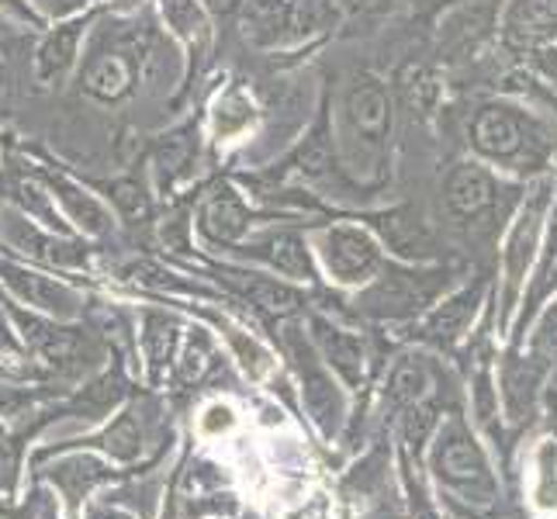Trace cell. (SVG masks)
Returning <instances> with one entry per match:
<instances>
[{
	"instance_id": "25",
	"label": "cell",
	"mask_w": 557,
	"mask_h": 519,
	"mask_svg": "<svg viewBox=\"0 0 557 519\" xmlns=\"http://www.w3.org/2000/svg\"><path fill=\"white\" fill-rule=\"evenodd\" d=\"M271 263L287 277H309V254L295 233H281L271 243Z\"/></svg>"
},
{
	"instance_id": "35",
	"label": "cell",
	"mask_w": 557,
	"mask_h": 519,
	"mask_svg": "<svg viewBox=\"0 0 557 519\" xmlns=\"http://www.w3.org/2000/svg\"><path fill=\"white\" fill-rule=\"evenodd\" d=\"M17 465H22V444H0V492H14L17 485Z\"/></svg>"
},
{
	"instance_id": "37",
	"label": "cell",
	"mask_w": 557,
	"mask_h": 519,
	"mask_svg": "<svg viewBox=\"0 0 557 519\" xmlns=\"http://www.w3.org/2000/svg\"><path fill=\"white\" fill-rule=\"evenodd\" d=\"M233 409H228V406H208L205 409V416H201V430L208 433V436H219L222 430H228V427H233Z\"/></svg>"
},
{
	"instance_id": "11",
	"label": "cell",
	"mask_w": 557,
	"mask_h": 519,
	"mask_svg": "<svg viewBox=\"0 0 557 519\" xmlns=\"http://www.w3.org/2000/svg\"><path fill=\"white\" fill-rule=\"evenodd\" d=\"M350 119L363 136H384V128H388V98L374 81H363L350 90Z\"/></svg>"
},
{
	"instance_id": "42",
	"label": "cell",
	"mask_w": 557,
	"mask_h": 519,
	"mask_svg": "<svg viewBox=\"0 0 557 519\" xmlns=\"http://www.w3.org/2000/svg\"><path fill=\"white\" fill-rule=\"evenodd\" d=\"M84 0H52V8H60V11H73V8H81Z\"/></svg>"
},
{
	"instance_id": "27",
	"label": "cell",
	"mask_w": 557,
	"mask_h": 519,
	"mask_svg": "<svg viewBox=\"0 0 557 519\" xmlns=\"http://www.w3.org/2000/svg\"><path fill=\"white\" fill-rule=\"evenodd\" d=\"M166 25L184 38H198L205 32V14L198 8V0H163Z\"/></svg>"
},
{
	"instance_id": "14",
	"label": "cell",
	"mask_w": 557,
	"mask_h": 519,
	"mask_svg": "<svg viewBox=\"0 0 557 519\" xmlns=\"http://www.w3.org/2000/svg\"><path fill=\"white\" fill-rule=\"evenodd\" d=\"M76 42H81V28L76 25H63V28H55L42 49H38V81H60V76L70 70L73 63V55H76Z\"/></svg>"
},
{
	"instance_id": "38",
	"label": "cell",
	"mask_w": 557,
	"mask_h": 519,
	"mask_svg": "<svg viewBox=\"0 0 557 519\" xmlns=\"http://www.w3.org/2000/svg\"><path fill=\"white\" fill-rule=\"evenodd\" d=\"M128 274H132V281H139V284H146V287H170V284H174V281H170V274L157 271L152 263H136Z\"/></svg>"
},
{
	"instance_id": "45",
	"label": "cell",
	"mask_w": 557,
	"mask_h": 519,
	"mask_svg": "<svg viewBox=\"0 0 557 519\" xmlns=\"http://www.w3.org/2000/svg\"><path fill=\"white\" fill-rule=\"evenodd\" d=\"M0 519H17V516H14L11 509H4V506H0Z\"/></svg>"
},
{
	"instance_id": "31",
	"label": "cell",
	"mask_w": 557,
	"mask_h": 519,
	"mask_svg": "<svg viewBox=\"0 0 557 519\" xmlns=\"http://www.w3.org/2000/svg\"><path fill=\"white\" fill-rule=\"evenodd\" d=\"M111 198L114 205H119V211L128 219V222H143L149 215V201L143 195V187L139 184H132V181H119L111 187Z\"/></svg>"
},
{
	"instance_id": "19",
	"label": "cell",
	"mask_w": 557,
	"mask_h": 519,
	"mask_svg": "<svg viewBox=\"0 0 557 519\" xmlns=\"http://www.w3.org/2000/svg\"><path fill=\"white\" fill-rule=\"evenodd\" d=\"M11 239L22 249H28V254L49 260V263H81V249L70 246V243H52L49 236H38L28 222H14Z\"/></svg>"
},
{
	"instance_id": "36",
	"label": "cell",
	"mask_w": 557,
	"mask_h": 519,
	"mask_svg": "<svg viewBox=\"0 0 557 519\" xmlns=\"http://www.w3.org/2000/svg\"><path fill=\"white\" fill-rule=\"evenodd\" d=\"M208 363V339L205 336H190L187 354H184V378H198Z\"/></svg>"
},
{
	"instance_id": "12",
	"label": "cell",
	"mask_w": 557,
	"mask_h": 519,
	"mask_svg": "<svg viewBox=\"0 0 557 519\" xmlns=\"http://www.w3.org/2000/svg\"><path fill=\"white\" fill-rule=\"evenodd\" d=\"M381 236L401 257H430L433 254L430 233L422 228L419 219L406 215V211H392V215H384L381 219Z\"/></svg>"
},
{
	"instance_id": "1",
	"label": "cell",
	"mask_w": 557,
	"mask_h": 519,
	"mask_svg": "<svg viewBox=\"0 0 557 519\" xmlns=\"http://www.w3.org/2000/svg\"><path fill=\"white\" fill-rule=\"evenodd\" d=\"M322 257H325V267H330V274L343 284L368 281L381 263L374 239L350 225H339L333 233H325Z\"/></svg>"
},
{
	"instance_id": "28",
	"label": "cell",
	"mask_w": 557,
	"mask_h": 519,
	"mask_svg": "<svg viewBox=\"0 0 557 519\" xmlns=\"http://www.w3.org/2000/svg\"><path fill=\"white\" fill-rule=\"evenodd\" d=\"M287 22H292V28H298V35L322 32L333 22V4L330 0H298V4L287 11Z\"/></svg>"
},
{
	"instance_id": "18",
	"label": "cell",
	"mask_w": 557,
	"mask_h": 519,
	"mask_svg": "<svg viewBox=\"0 0 557 519\" xmlns=\"http://www.w3.org/2000/svg\"><path fill=\"white\" fill-rule=\"evenodd\" d=\"M84 87L101 101L122 98V94L128 90V66L119 60V55H104V60H98L87 70Z\"/></svg>"
},
{
	"instance_id": "40",
	"label": "cell",
	"mask_w": 557,
	"mask_h": 519,
	"mask_svg": "<svg viewBox=\"0 0 557 519\" xmlns=\"http://www.w3.org/2000/svg\"><path fill=\"white\" fill-rule=\"evenodd\" d=\"M343 4H347L350 11H360V14H371V11H381L384 4H388V0H343Z\"/></svg>"
},
{
	"instance_id": "22",
	"label": "cell",
	"mask_w": 557,
	"mask_h": 519,
	"mask_svg": "<svg viewBox=\"0 0 557 519\" xmlns=\"http://www.w3.org/2000/svg\"><path fill=\"white\" fill-rule=\"evenodd\" d=\"M55 190H60V201L66 205V211L73 215V222L81 225V228H87V233H104L108 228V215H104V208L94 201V198H87V195H81L76 187H70V184H63V181H55Z\"/></svg>"
},
{
	"instance_id": "24",
	"label": "cell",
	"mask_w": 557,
	"mask_h": 519,
	"mask_svg": "<svg viewBox=\"0 0 557 519\" xmlns=\"http://www.w3.org/2000/svg\"><path fill=\"white\" fill-rule=\"evenodd\" d=\"M211 122H215L219 139H228L253 122V104H249L243 94H225V98L215 104V111H211Z\"/></svg>"
},
{
	"instance_id": "8",
	"label": "cell",
	"mask_w": 557,
	"mask_h": 519,
	"mask_svg": "<svg viewBox=\"0 0 557 519\" xmlns=\"http://www.w3.org/2000/svg\"><path fill=\"white\" fill-rule=\"evenodd\" d=\"M447 201L460 219H474L492 205V181L478 166H457L447 181Z\"/></svg>"
},
{
	"instance_id": "17",
	"label": "cell",
	"mask_w": 557,
	"mask_h": 519,
	"mask_svg": "<svg viewBox=\"0 0 557 519\" xmlns=\"http://www.w3.org/2000/svg\"><path fill=\"white\" fill-rule=\"evenodd\" d=\"M101 450H108L111 457H119V460H132V457H139L143 450V430H139V419L136 412H122L119 419H114V427L104 430L98 440H94Z\"/></svg>"
},
{
	"instance_id": "3",
	"label": "cell",
	"mask_w": 557,
	"mask_h": 519,
	"mask_svg": "<svg viewBox=\"0 0 557 519\" xmlns=\"http://www.w3.org/2000/svg\"><path fill=\"white\" fill-rule=\"evenodd\" d=\"M474 146L492 160H512L523 149V125L506 108H485L474 119Z\"/></svg>"
},
{
	"instance_id": "47",
	"label": "cell",
	"mask_w": 557,
	"mask_h": 519,
	"mask_svg": "<svg viewBox=\"0 0 557 519\" xmlns=\"http://www.w3.org/2000/svg\"><path fill=\"white\" fill-rule=\"evenodd\" d=\"M46 519H55V516H52V512H46Z\"/></svg>"
},
{
	"instance_id": "16",
	"label": "cell",
	"mask_w": 557,
	"mask_h": 519,
	"mask_svg": "<svg viewBox=\"0 0 557 519\" xmlns=\"http://www.w3.org/2000/svg\"><path fill=\"white\" fill-rule=\"evenodd\" d=\"M474 305H478V292H460L447 305H440L426 322V336L430 339H454L471 322Z\"/></svg>"
},
{
	"instance_id": "4",
	"label": "cell",
	"mask_w": 557,
	"mask_h": 519,
	"mask_svg": "<svg viewBox=\"0 0 557 519\" xmlns=\"http://www.w3.org/2000/svg\"><path fill=\"white\" fill-rule=\"evenodd\" d=\"M557 28V0H516L506 17V42L512 49H533Z\"/></svg>"
},
{
	"instance_id": "34",
	"label": "cell",
	"mask_w": 557,
	"mask_h": 519,
	"mask_svg": "<svg viewBox=\"0 0 557 519\" xmlns=\"http://www.w3.org/2000/svg\"><path fill=\"white\" fill-rule=\"evenodd\" d=\"M17 201H22V208L28 211V215H38V219H46L49 225H55V215L49 208V195L35 181H28V177L17 181Z\"/></svg>"
},
{
	"instance_id": "33",
	"label": "cell",
	"mask_w": 557,
	"mask_h": 519,
	"mask_svg": "<svg viewBox=\"0 0 557 519\" xmlns=\"http://www.w3.org/2000/svg\"><path fill=\"white\" fill-rule=\"evenodd\" d=\"M170 343H174V322H166L163 316H149L146 319V346L152 360H163L170 354Z\"/></svg>"
},
{
	"instance_id": "30",
	"label": "cell",
	"mask_w": 557,
	"mask_h": 519,
	"mask_svg": "<svg viewBox=\"0 0 557 519\" xmlns=\"http://www.w3.org/2000/svg\"><path fill=\"white\" fill-rule=\"evenodd\" d=\"M225 336H228V343H233V350H236L239 363H243V368H246L249 374H253V378H260L267 368H271V357L263 354V346H257V339L243 336L239 330H233V325H225Z\"/></svg>"
},
{
	"instance_id": "41",
	"label": "cell",
	"mask_w": 557,
	"mask_h": 519,
	"mask_svg": "<svg viewBox=\"0 0 557 519\" xmlns=\"http://www.w3.org/2000/svg\"><path fill=\"white\" fill-rule=\"evenodd\" d=\"M205 4H208L211 11H219V14H222V11H228V8H233L236 0H205Z\"/></svg>"
},
{
	"instance_id": "44",
	"label": "cell",
	"mask_w": 557,
	"mask_h": 519,
	"mask_svg": "<svg viewBox=\"0 0 557 519\" xmlns=\"http://www.w3.org/2000/svg\"><path fill=\"white\" fill-rule=\"evenodd\" d=\"M90 519H125V516H119V512H90Z\"/></svg>"
},
{
	"instance_id": "26",
	"label": "cell",
	"mask_w": 557,
	"mask_h": 519,
	"mask_svg": "<svg viewBox=\"0 0 557 519\" xmlns=\"http://www.w3.org/2000/svg\"><path fill=\"white\" fill-rule=\"evenodd\" d=\"M436 101H440L436 76L430 70H412L409 81H406V104L412 108V114H419V119H430Z\"/></svg>"
},
{
	"instance_id": "29",
	"label": "cell",
	"mask_w": 557,
	"mask_h": 519,
	"mask_svg": "<svg viewBox=\"0 0 557 519\" xmlns=\"http://www.w3.org/2000/svg\"><path fill=\"white\" fill-rule=\"evenodd\" d=\"M436 427V409L433 406H422V401H412V406H406V416H401V436H406L409 447H422L430 440Z\"/></svg>"
},
{
	"instance_id": "32",
	"label": "cell",
	"mask_w": 557,
	"mask_h": 519,
	"mask_svg": "<svg viewBox=\"0 0 557 519\" xmlns=\"http://www.w3.org/2000/svg\"><path fill=\"white\" fill-rule=\"evenodd\" d=\"M187 157H190V143H187V136H174V139H166L163 146H160V152H157V166H160V177L163 181H170L174 173L187 163Z\"/></svg>"
},
{
	"instance_id": "21",
	"label": "cell",
	"mask_w": 557,
	"mask_h": 519,
	"mask_svg": "<svg viewBox=\"0 0 557 519\" xmlns=\"http://www.w3.org/2000/svg\"><path fill=\"white\" fill-rule=\"evenodd\" d=\"M243 25H246V35H253L257 42H271L287 25V8L281 0H249Z\"/></svg>"
},
{
	"instance_id": "2",
	"label": "cell",
	"mask_w": 557,
	"mask_h": 519,
	"mask_svg": "<svg viewBox=\"0 0 557 519\" xmlns=\"http://www.w3.org/2000/svg\"><path fill=\"white\" fill-rule=\"evenodd\" d=\"M436 471L447 485H454L460 492H474V489H482L485 495L492 492L485 457L474 447V440H468L465 433H450L444 444H440Z\"/></svg>"
},
{
	"instance_id": "46",
	"label": "cell",
	"mask_w": 557,
	"mask_h": 519,
	"mask_svg": "<svg viewBox=\"0 0 557 519\" xmlns=\"http://www.w3.org/2000/svg\"><path fill=\"white\" fill-rule=\"evenodd\" d=\"M0 76H4V52H0Z\"/></svg>"
},
{
	"instance_id": "5",
	"label": "cell",
	"mask_w": 557,
	"mask_h": 519,
	"mask_svg": "<svg viewBox=\"0 0 557 519\" xmlns=\"http://www.w3.org/2000/svg\"><path fill=\"white\" fill-rule=\"evenodd\" d=\"M426 295H430V287H422L416 277L392 274V277L377 281L371 292L363 295V309L374 316H409L426 301Z\"/></svg>"
},
{
	"instance_id": "43",
	"label": "cell",
	"mask_w": 557,
	"mask_h": 519,
	"mask_svg": "<svg viewBox=\"0 0 557 519\" xmlns=\"http://www.w3.org/2000/svg\"><path fill=\"white\" fill-rule=\"evenodd\" d=\"M0 4H4L8 11H14V14H25V8H22V4H17V0H0Z\"/></svg>"
},
{
	"instance_id": "15",
	"label": "cell",
	"mask_w": 557,
	"mask_h": 519,
	"mask_svg": "<svg viewBox=\"0 0 557 519\" xmlns=\"http://www.w3.org/2000/svg\"><path fill=\"white\" fill-rule=\"evenodd\" d=\"M104 478H108V471L94 457H66L52 468V482L60 485L70 498H81L98 482H104Z\"/></svg>"
},
{
	"instance_id": "6",
	"label": "cell",
	"mask_w": 557,
	"mask_h": 519,
	"mask_svg": "<svg viewBox=\"0 0 557 519\" xmlns=\"http://www.w3.org/2000/svg\"><path fill=\"white\" fill-rule=\"evenodd\" d=\"M0 274H4L11 292L17 298H25L28 305H38V309L55 312V316H73L76 312V298L66 292L63 284H52L46 277L28 274V271H17V267H8V263H0Z\"/></svg>"
},
{
	"instance_id": "20",
	"label": "cell",
	"mask_w": 557,
	"mask_h": 519,
	"mask_svg": "<svg viewBox=\"0 0 557 519\" xmlns=\"http://www.w3.org/2000/svg\"><path fill=\"white\" fill-rule=\"evenodd\" d=\"M22 325H25V336L32 339L35 350L42 354V357H49L52 363L55 360H70L76 354V346H81V339H76L73 333L52 330V325H46V322H35V319L22 316Z\"/></svg>"
},
{
	"instance_id": "10",
	"label": "cell",
	"mask_w": 557,
	"mask_h": 519,
	"mask_svg": "<svg viewBox=\"0 0 557 519\" xmlns=\"http://www.w3.org/2000/svg\"><path fill=\"white\" fill-rule=\"evenodd\" d=\"M225 281L236 287L239 295H246L253 305H260V309L267 312H277V316H287L295 312L301 305V295L292 292L287 284H277V281H263V277H246V274H233L225 271Z\"/></svg>"
},
{
	"instance_id": "7",
	"label": "cell",
	"mask_w": 557,
	"mask_h": 519,
	"mask_svg": "<svg viewBox=\"0 0 557 519\" xmlns=\"http://www.w3.org/2000/svg\"><path fill=\"white\" fill-rule=\"evenodd\" d=\"M295 354H298V368H301V381H305V406H309V412L315 416V422L322 427V433H330L336 427L339 419V398L333 392V381L325 378L309 350H301V346L292 339Z\"/></svg>"
},
{
	"instance_id": "23",
	"label": "cell",
	"mask_w": 557,
	"mask_h": 519,
	"mask_svg": "<svg viewBox=\"0 0 557 519\" xmlns=\"http://www.w3.org/2000/svg\"><path fill=\"white\" fill-rule=\"evenodd\" d=\"M430 388V374L422 368L419 360H406L398 363L395 374H392V384H388V398L395 406H412V401L422 398V392Z\"/></svg>"
},
{
	"instance_id": "9",
	"label": "cell",
	"mask_w": 557,
	"mask_h": 519,
	"mask_svg": "<svg viewBox=\"0 0 557 519\" xmlns=\"http://www.w3.org/2000/svg\"><path fill=\"white\" fill-rule=\"evenodd\" d=\"M312 330H315V339L322 346L325 360H330L350 384H357L360 374H363V346H360V339L350 336V333H343V330H333V325H325V322H315Z\"/></svg>"
},
{
	"instance_id": "39",
	"label": "cell",
	"mask_w": 557,
	"mask_h": 519,
	"mask_svg": "<svg viewBox=\"0 0 557 519\" xmlns=\"http://www.w3.org/2000/svg\"><path fill=\"white\" fill-rule=\"evenodd\" d=\"M325 166H330V157H325V146H322V143H312L309 149H305V157H301V170H305V173H312V177H315V173H322Z\"/></svg>"
},
{
	"instance_id": "13",
	"label": "cell",
	"mask_w": 557,
	"mask_h": 519,
	"mask_svg": "<svg viewBox=\"0 0 557 519\" xmlns=\"http://www.w3.org/2000/svg\"><path fill=\"white\" fill-rule=\"evenodd\" d=\"M205 228H208L211 239H222V243H233V239L243 236L246 208H243V201L228 187L215 190V198L205 205Z\"/></svg>"
}]
</instances>
